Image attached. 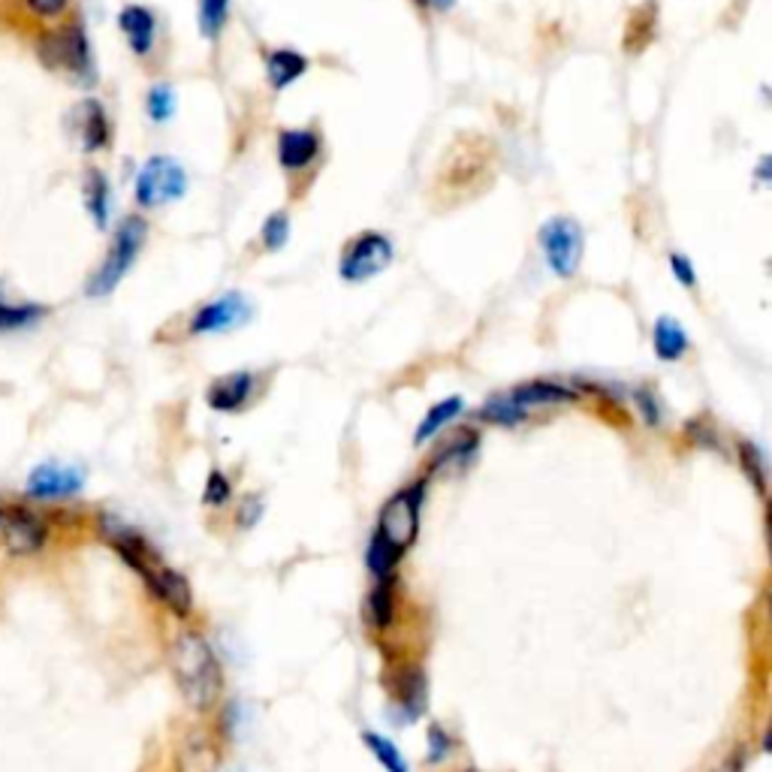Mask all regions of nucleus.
<instances>
[{
  "mask_svg": "<svg viewBox=\"0 0 772 772\" xmlns=\"http://www.w3.org/2000/svg\"><path fill=\"white\" fill-rule=\"evenodd\" d=\"M169 667L176 676L178 691L194 709H211L221 700V664L202 634H197V630L178 634L173 649H169Z\"/></svg>",
  "mask_w": 772,
  "mask_h": 772,
  "instance_id": "2",
  "label": "nucleus"
},
{
  "mask_svg": "<svg viewBox=\"0 0 772 772\" xmlns=\"http://www.w3.org/2000/svg\"><path fill=\"white\" fill-rule=\"evenodd\" d=\"M118 28L127 36V45L133 49V55H152L157 40V15L148 7L131 3L118 12Z\"/></svg>",
  "mask_w": 772,
  "mask_h": 772,
  "instance_id": "16",
  "label": "nucleus"
},
{
  "mask_svg": "<svg viewBox=\"0 0 772 772\" xmlns=\"http://www.w3.org/2000/svg\"><path fill=\"white\" fill-rule=\"evenodd\" d=\"M265 73H269L272 88L284 91L309 73V58L299 55L293 49H275L265 55Z\"/></svg>",
  "mask_w": 772,
  "mask_h": 772,
  "instance_id": "18",
  "label": "nucleus"
},
{
  "mask_svg": "<svg viewBox=\"0 0 772 772\" xmlns=\"http://www.w3.org/2000/svg\"><path fill=\"white\" fill-rule=\"evenodd\" d=\"M260 513H263V508H260V498L251 495L248 501H244V510H239V522H242V525H254Z\"/></svg>",
  "mask_w": 772,
  "mask_h": 772,
  "instance_id": "37",
  "label": "nucleus"
},
{
  "mask_svg": "<svg viewBox=\"0 0 772 772\" xmlns=\"http://www.w3.org/2000/svg\"><path fill=\"white\" fill-rule=\"evenodd\" d=\"M670 269H674V275L679 278V284H685V288H695L697 272H695V263H691L688 257L674 251V254H670Z\"/></svg>",
  "mask_w": 772,
  "mask_h": 772,
  "instance_id": "35",
  "label": "nucleus"
},
{
  "mask_svg": "<svg viewBox=\"0 0 772 772\" xmlns=\"http://www.w3.org/2000/svg\"><path fill=\"white\" fill-rule=\"evenodd\" d=\"M230 495H232L230 480H227L221 471H211L209 480H206V492H202V501H206L209 508H223V504L230 501Z\"/></svg>",
  "mask_w": 772,
  "mask_h": 772,
  "instance_id": "32",
  "label": "nucleus"
},
{
  "mask_svg": "<svg viewBox=\"0 0 772 772\" xmlns=\"http://www.w3.org/2000/svg\"><path fill=\"white\" fill-rule=\"evenodd\" d=\"M389 263H393V242L384 232H363L344 248L342 278L351 284H359V281L380 275Z\"/></svg>",
  "mask_w": 772,
  "mask_h": 772,
  "instance_id": "8",
  "label": "nucleus"
},
{
  "mask_svg": "<svg viewBox=\"0 0 772 772\" xmlns=\"http://www.w3.org/2000/svg\"><path fill=\"white\" fill-rule=\"evenodd\" d=\"M396 697L410 716H419L422 707H426V679H422V674L419 670H408V674L398 676Z\"/></svg>",
  "mask_w": 772,
  "mask_h": 772,
  "instance_id": "25",
  "label": "nucleus"
},
{
  "mask_svg": "<svg viewBox=\"0 0 772 772\" xmlns=\"http://www.w3.org/2000/svg\"><path fill=\"white\" fill-rule=\"evenodd\" d=\"M70 7V0H24V10L36 19H58Z\"/></svg>",
  "mask_w": 772,
  "mask_h": 772,
  "instance_id": "34",
  "label": "nucleus"
},
{
  "mask_svg": "<svg viewBox=\"0 0 772 772\" xmlns=\"http://www.w3.org/2000/svg\"><path fill=\"white\" fill-rule=\"evenodd\" d=\"M145 239H148V223L139 215H127L118 230L112 236L109 251H106V260L100 263V269L88 278L85 284V293L91 299L109 296L112 290L122 284V278L131 272V265L136 263V257L143 251Z\"/></svg>",
  "mask_w": 772,
  "mask_h": 772,
  "instance_id": "4",
  "label": "nucleus"
},
{
  "mask_svg": "<svg viewBox=\"0 0 772 772\" xmlns=\"http://www.w3.org/2000/svg\"><path fill=\"white\" fill-rule=\"evenodd\" d=\"M148 588H152V595L164 604V607H169L176 616H188L190 609H194V592H190V585L185 576L178 574V571H173V567H166V564H157L152 574L143 580Z\"/></svg>",
  "mask_w": 772,
  "mask_h": 772,
  "instance_id": "12",
  "label": "nucleus"
},
{
  "mask_svg": "<svg viewBox=\"0 0 772 772\" xmlns=\"http://www.w3.org/2000/svg\"><path fill=\"white\" fill-rule=\"evenodd\" d=\"M254 386L257 377L251 375V372H230V375L218 377V380L209 386L206 401H209V408L223 410V414H236V410H242L244 405L251 401Z\"/></svg>",
  "mask_w": 772,
  "mask_h": 772,
  "instance_id": "13",
  "label": "nucleus"
},
{
  "mask_svg": "<svg viewBox=\"0 0 772 772\" xmlns=\"http://www.w3.org/2000/svg\"><path fill=\"white\" fill-rule=\"evenodd\" d=\"M45 314H49V309H43V305H33V302H3L0 299V332L33 326V323L43 321Z\"/></svg>",
  "mask_w": 772,
  "mask_h": 772,
  "instance_id": "22",
  "label": "nucleus"
},
{
  "mask_svg": "<svg viewBox=\"0 0 772 772\" xmlns=\"http://www.w3.org/2000/svg\"><path fill=\"white\" fill-rule=\"evenodd\" d=\"M251 321V302L242 293H223L211 299L190 317V332L194 335H211V332L239 330L242 323Z\"/></svg>",
  "mask_w": 772,
  "mask_h": 772,
  "instance_id": "11",
  "label": "nucleus"
},
{
  "mask_svg": "<svg viewBox=\"0 0 772 772\" xmlns=\"http://www.w3.org/2000/svg\"><path fill=\"white\" fill-rule=\"evenodd\" d=\"M452 749V740L447 737V730L441 728V724H431L429 728V761L431 763H441L447 754H450Z\"/></svg>",
  "mask_w": 772,
  "mask_h": 772,
  "instance_id": "33",
  "label": "nucleus"
},
{
  "mask_svg": "<svg viewBox=\"0 0 772 772\" xmlns=\"http://www.w3.org/2000/svg\"><path fill=\"white\" fill-rule=\"evenodd\" d=\"M363 742L368 745V751L375 754L377 763L384 766L386 772H408V763H405V758H401V751L396 749V742L386 740V737H380V733H372V730H365L363 733Z\"/></svg>",
  "mask_w": 772,
  "mask_h": 772,
  "instance_id": "26",
  "label": "nucleus"
},
{
  "mask_svg": "<svg viewBox=\"0 0 772 772\" xmlns=\"http://www.w3.org/2000/svg\"><path fill=\"white\" fill-rule=\"evenodd\" d=\"M85 489V471L79 465L43 462L33 468L24 483V492L33 501H64Z\"/></svg>",
  "mask_w": 772,
  "mask_h": 772,
  "instance_id": "10",
  "label": "nucleus"
},
{
  "mask_svg": "<svg viewBox=\"0 0 772 772\" xmlns=\"http://www.w3.org/2000/svg\"><path fill=\"white\" fill-rule=\"evenodd\" d=\"M508 396L513 398V405H517L525 417H529V410L534 408H546V405H571V401H576L574 389H567V386L562 384H552V380H531V384H519L517 389H510Z\"/></svg>",
  "mask_w": 772,
  "mask_h": 772,
  "instance_id": "17",
  "label": "nucleus"
},
{
  "mask_svg": "<svg viewBox=\"0 0 772 772\" xmlns=\"http://www.w3.org/2000/svg\"><path fill=\"white\" fill-rule=\"evenodd\" d=\"M740 459H742V468H745V477H749L751 483H754V489L758 492H766V462H763L761 450L754 447V444H740Z\"/></svg>",
  "mask_w": 772,
  "mask_h": 772,
  "instance_id": "30",
  "label": "nucleus"
},
{
  "mask_svg": "<svg viewBox=\"0 0 772 772\" xmlns=\"http://www.w3.org/2000/svg\"><path fill=\"white\" fill-rule=\"evenodd\" d=\"M477 444L480 441H477L474 431H459V435H456V438H452L441 452H438L435 468H444V465H456V462H465V459H471L477 450Z\"/></svg>",
  "mask_w": 772,
  "mask_h": 772,
  "instance_id": "29",
  "label": "nucleus"
},
{
  "mask_svg": "<svg viewBox=\"0 0 772 772\" xmlns=\"http://www.w3.org/2000/svg\"><path fill=\"white\" fill-rule=\"evenodd\" d=\"M480 419H486V422H495V426H517V422H522L525 419V414L513 405V398L504 393V396H492L489 401H486L483 408H480Z\"/></svg>",
  "mask_w": 772,
  "mask_h": 772,
  "instance_id": "27",
  "label": "nucleus"
},
{
  "mask_svg": "<svg viewBox=\"0 0 772 772\" xmlns=\"http://www.w3.org/2000/svg\"><path fill=\"white\" fill-rule=\"evenodd\" d=\"M145 109H148V118H152V122H169V118L176 115V91L169 88L166 82L155 85V88L148 91V97H145Z\"/></svg>",
  "mask_w": 772,
  "mask_h": 772,
  "instance_id": "28",
  "label": "nucleus"
},
{
  "mask_svg": "<svg viewBox=\"0 0 772 772\" xmlns=\"http://www.w3.org/2000/svg\"><path fill=\"white\" fill-rule=\"evenodd\" d=\"M0 534H3V546L12 555H36L49 541V522L43 513H36L28 504H12V508L0 510Z\"/></svg>",
  "mask_w": 772,
  "mask_h": 772,
  "instance_id": "7",
  "label": "nucleus"
},
{
  "mask_svg": "<svg viewBox=\"0 0 772 772\" xmlns=\"http://www.w3.org/2000/svg\"><path fill=\"white\" fill-rule=\"evenodd\" d=\"M468 772H477V770H468Z\"/></svg>",
  "mask_w": 772,
  "mask_h": 772,
  "instance_id": "40",
  "label": "nucleus"
},
{
  "mask_svg": "<svg viewBox=\"0 0 772 772\" xmlns=\"http://www.w3.org/2000/svg\"><path fill=\"white\" fill-rule=\"evenodd\" d=\"M651 344H655L658 359L676 363V359H682L685 351H688V335H685L682 323L664 314V317H658L655 326H651Z\"/></svg>",
  "mask_w": 772,
  "mask_h": 772,
  "instance_id": "20",
  "label": "nucleus"
},
{
  "mask_svg": "<svg viewBox=\"0 0 772 772\" xmlns=\"http://www.w3.org/2000/svg\"><path fill=\"white\" fill-rule=\"evenodd\" d=\"M36 58L43 61L45 70L64 73L82 88H91L97 70H94V55H91L88 33L79 22L58 24L52 31H43L36 36Z\"/></svg>",
  "mask_w": 772,
  "mask_h": 772,
  "instance_id": "3",
  "label": "nucleus"
},
{
  "mask_svg": "<svg viewBox=\"0 0 772 772\" xmlns=\"http://www.w3.org/2000/svg\"><path fill=\"white\" fill-rule=\"evenodd\" d=\"M465 410V398L462 396H450V398H444V401H438L435 408L422 417V422H419V429H417V444H426V441H431L438 431L450 422V419H456L459 414Z\"/></svg>",
  "mask_w": 772,
  "mask_h": 772,
  "instance_id": "21",
  "label": "nucleus"
},
{
  "mask_svg": "<svg viewBox=\"0 0 772 772\" xmlns=\"http://www.w3.org/2000/svg\"><path fill=\"white\" fill-rule=\"evenodd\" d=\"M82 197H85V209H88L94 227H97V230H106L112 211V190L106 176H103V169H94V166H91L88 173H85Z\"/></svg>",
  "mask_w": 772,
  "mask_h": 772,
  "instance_id": "19",
  "label": "nucleus"
},
{
  "mask_svg": "<svg viewBox=\"0 0 772 772\" xmlns=\"http://www.w3.org/2000/svg\"><path fill=\"white\" fill-rule=\"evenodd\" d=\"M422 492H426V483L405 486V489H398L396 495L389 498L384 504V510H380L375 538H372L368 552H365L368 571H372L377 580L393 576L396 564L401 562V555L417 541Z\"/></svg>",
  "mask_w": 772,
  "mask_h": 772,
  "instance_id": "1",
  "label": "nucleus"
},
{
  "mask_svg": "<svg viewBox=\"0 0 772 772\" xmlns=\"http://www.w3.org/2000/svg\"><path fill=\"white\" fill-rule=\"evenodd\" d=\"M100 538L109 543L112 550L118 552L124 562L131 564L133 571L143 576V580L160 564V555L155 552V546L118 517H109V513L100 517Z\"/></svg>",
  "mask_w": 772,
  "mask_h": 772,
  "instance_id": "9",
  "label": "nucleus"
},
{
  "mask_svg": "<svg viewBox=\"0 0 772 772\" xmlns=\"http://www.w3.org/2000/svg\"><path fill=\"white\" fill-rule=\"evenodd\" d=\"M73 122H76V133L82 148L94 155V152H103L112 139V124L106 118V109L100 100H85L79 103L76 112H73Z\"/></svg>",
  "mask_w": 772,
  "mask_h": 772,
  "instance_id": "15",
  "label": "nucleus"
},
{
  "mask_svg": "<svg viewBox=\"0 0 772 772\" xmlns=\"http://www.w3.org/2000/svg\"><path fill=\"white\" fill-rule=\"evenodd\" d=\"M546 263L559 278H574L583 263V227L574 218H550L541 227Z\"/></svg>",
  "mask_w": 772,
  "mask_h": 772,
  "instance_id": "6",
  "label": "nucleus"
},
{
  "mask_svg": "<svg viewBox=\"0 0 772 772\" xmlns=\"http://www.w3.org/2000/svg\"><path fill=\"white\" fill-rule=\"evenodd\" d=\"M321 155V136L311 127H293L278 133V160L290 173H299Z\"/></svg>",
  "mask_w": 772,
  "mask_h": 772,
  "instance_id": "14",
  "label": "nucleus"
},
{
  "mask_svg": "<svg viewBox=\"0 0 772 772\" xmlns=\"http://www.w3.org/2000/svg\"><path fill=\"white\" fill-rule=\"evenodd\" d=\"M419 7H429V0H417Z\"/></svg>",
  "mask_w": 772,
  "mask_h": 772,
  "instance_id": "39",
  "label": "nucleus"
},
{
  "mask_svg": "<svg viewBox=\"0 0 772 772\" xmlns=\"http://www.w3.org/2000/svg\"><path fill=\"white\" fill-rule=\"evenodd\" d=\"M393 604H396V595H393V576H384L380 583L372 588L368 595V618L375 628L384 630L389 622H393Z\"/></svg>",
  "mask_w": 772,
  "mask_h": 772,
  "instance_id": "24",
  "label": "nucleus"
},
{
  "mask_svg": "<svg viewBox=\"0 0 772 772\" xmlns=\"http://www.w3.org/2000/svg\"><path fill=\"white\" fill-rule=\"evenodd\" d=\"M429 3H435L438 10H450L452 7V0H429Z\"/></svg>",
  "mask_w": 772,
  "mask_h": 772,
  "instance_id": "38",
  "label": "nucleus"
},
{
  "mask_svg": "<svg viewBox=\"0 0 772 772\" xmlns=\"http://www.w3.org/2000/svg\"><path fill=\"white\" fill-rule=\"evenodd\" d=\"M185 190H188L185 166L178 164L176 157L155 155L139 169L136 185H133V197H136L139 209H160L166 202L185 197Z\"/></svg>",
  "mask_w": 772,
  "mask_h": 772,
  "instance_id": "5",
  "label": "nucleus"
},
{
  "mask_svg": "<svg viewBox=\"0 0 772 772\" xmlns=\"http://www.w3.org/2000/svg\"><path fill=\"white\" fill-rule=\"evenodd\" d=\"M227 19H230V0H199V31L209 43L221 36Z\"/></svg>",
  "mask_w": 772,
  "mask_h": 772,
  "instance_id": "23",
  "label": "nucleus"
},
{
  "mask_svg": "<svg viewBox=\"0 0 772 772\" xmlns=\"http://www.w3.org/2000/svg\"><path fill=\"white\" fill-rule=\"evenodd\" d=\"M634 401H637V408L643 410V419H646L649 426H658V422H661V408H658V401H655V396H651L649 389H637V393H634Z\"/></svg>",
  "mask_w": 772,
  "mask_h": 772,
  "instance_id": "36",
  "label": "nucleus"
},
{
  "mask_svg": "<svg viewBox=\"0 0 772 772\" xmlns=\"http://www.w3.org/2000/svg\"><path fill=\"white\" fill-rule=\"evenodd\" d=\"M290 239V221L284 211H275V215H269L263 223V244L269 248V251H281L284 244H288Z\"/></svg>",
  "mask_w": 772,
  "mask_h": 772,
  "instance_id": "31",
  "label": "nucleus"
}]
</instances>
